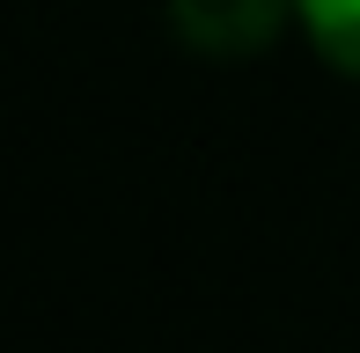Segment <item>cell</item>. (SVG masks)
I'll use <instances>...</instances> for the list:
<instances>
[{
    "label": "cell",
    "instance_id": "6da1fadb",
    "mask_svg": "<svg viewBox=\"0 0 360 353\" xmlns=\"http://www.w3.org/2000/svg\"><path fill=\"white\" fill-rule=\"evenodd\" d=\"M294 0H169V23L184 44H199V52L214 59H243V52H265L272 37H280Z\"/></svg>",
    "mask_w": 360,
    "mask_h": 353
},
{
    "label": "cell",
    "instance_id": "7a4b0ae2",
    "mask_svg": "<svg viewBox=\"0 0 360 353\" xmlns=\"http://www.w3.org/2000/svg\"><path fill=\"white\" fill-rule=\"evenodd\" d=\"M294 15H302L309 44H316L338 74L360 82V0H294Z\"/></svg>",
    "mask_w": 360,
    "mask_h": 353
}]
</instances>
